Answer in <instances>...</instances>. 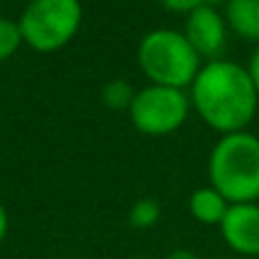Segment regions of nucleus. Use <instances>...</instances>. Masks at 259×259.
<instances>
[{
    "label": "nucleus",
    "mask_w": 259,
    "mask_h": 259,
    "mask_svg": "<svg viewBox=\"0 0 259 259\" xmlns=\"http://www.w3.org/2000/svg\"><path fill=\"white\" fill-rule=\"evenodd\" d=\"M225 21L239 36L259 41V0H228Z\"/></svg>",
    "instance_id": "1a4fd4ad"
},
{
    "label": "nucleus",
    "mask_w": 259,
    "mask_h": 259,
    "mask_svg": "<svg viewBox=\"0 0 259 259\" xmlns=\"http://www.w3.org/2000/svg\"><path fill=\"white\" fill-rule=\"evenodd\" d=\"M230 202L216 191L214 187H200L191 193L189 198V211L196 221L205 225H221V221L225 219Z\"/></svg>",
    "instance_id": "6e6552de"
},
{
    "label": "nucleus",
    "mask_w": 259,
    "mask_h": 259,
    "mask_svg": "<svg viewBox=\"0 0 259 259\" xmlns=\"http://www.w3.org/2000/svg\"><path fill=\"white\" fill-rule=\"evenodd\" d=\"M23 44V34L18 21L12 18H0V62L14 57Z\"/></svg>",
    "instance_id": "f8f14e48"
},
{
    "label": "nucleus",
    "mask_w": 259,
    "mask_h": 259,
    "mask_svg": "<svg viewBox=\"0 0 259 259\" xmlns=\"http://www.w3.org/2000/svg\"><path fill=\"white\" fill-rule=\"evenodd\" d=\"M134 96H137V91L132 89L127 80H112L103 87L100 98H103L105 107L112 109V112H130Z\"/></svg>",
    "instance_id": "9d476101"
},
{
    "label": "nucleus",
    "mask_w": 259,
    "mask_h": 259,
    "mask_svg": "<svg viewBox=\"0 0 259 259\" xmlns=\"http://www.w3.org/2000/svg\"><path fill=\"white\" fill-rule=\"evenodd\" d=\"M161 5H164L166 9H170V12H180V14H189L191 9L200 7V5H205V0H159Z\"/></svg>",
    "instance_id": "ddd939ff"
},
{
    "label": "nucleus",
    "mask_w": 259,
    "mask_h": 259,
    "mask_svg": "<svg viewBox=\"0 0 259 259\" xmlns=\"http://www.w3.org/2000/svg\"><path fill=\"white\" fill-rule=\"evenodd\" d=\"M191 98L182 89L148 84L137 91L130 107V121L148 137H164L187 123Z\"/></svg>",
    "instance_id": "39448f33"
},
{
    "label": "nucleus",
    "mask_w": 259,
    "mask_h": 259,
    "mask_svg": "<svg viewBox=\"0 0 259 259\" xmlns=\"http://www.w3.org/2000/svg\"><path fill=\"white\" fill-rule=\"evenodd\" d=\"M166 259H200L193 250H184V248H178V250H173Z\"/></svg>",
    "instance_id": "dca6fc26"
},
{
    "label": "nucleus",
    "mask_w": 259,
    "mask_h": 259,
    "mask_svg": "<svg viewBox=\"0 0 259 259\" xmlns=\"http://www.w3.org/2000/svg\"><path fill=\"white\" fill-rule=\"evenodd\" d=\"M191 105L211 130L234 134L250 125L257 114L259 96L248 68L230 59H211L193 80Z\"/></svg>",
    "instance_id": "f257e3e1"
},
{
    "label": "nucleus",
    "mask_w": 259,
    "mask_h": 259,
    "mask_svg": "<svg viewBox=\"0 0 259 259\" xmlns=\"http://www.w3.org/2000/svg\"><path fill=\"white\" fill-rule=\"evenodd\" d=\"M209 182L230 205L259 200V137L248 130L223 134L209 155Z\"/></svg>",
    "instance_id": "f03ea898"
},
{
    "label": "nucleus",
    "mask_w": 259,
    "mask_h": 259,
    "mask_svg": "<svg viewBox=\"0 0 259 259\" xmlns=\"http://www.w3.org/2000/svg\"><path fill=\"white\" fill-rule=\"evenodd\" d=\"M132 259H150V257H132Z\"/></svg>",
    "instance_id": "f3484780"
},
{
    "label": "nucleus",
    "mask_w": 259,
    "mask_h": 259,
    "mask_svg": "<svg viewBox=\"0 0 259 259\" xmlns=\"http://www.w3.org/2000/svg\"><path fill=\"white\" fill-rule=\"evenodd\" d=\"M82 25L80 0H32L18 18L23 44L36 53L62 50Z\"/></svg>",
    "instance_id": "20e7f679"
},
{
    "label": "nucleus",
    "mask_w": 259,
    "mask_h": 259,
    "mask_svg": "<svg viewBox=\"0 0 259 259\" xmlns=\"http://www.w3.org/2000/svg\"><path fill=\"white\" fill-rule=\"evenodd\" d=\"M137 62L150 84L182 89L191 87L202 68L200 55L191 48L184 32L157 27L141 39Z\"/></svg>",
    "instance_id": "7ed1b4c3"
},
{
    "label": "nucleus",
    "mask_w": 259,
    "mask_h": 259,
    "mask_svg": "<svg viewBox=\"0 0 259 259\" xmlns=\"http://www.w3.org/2000/svg\"><path fill=\"white\" fill-rule=\"evenodd\" d=\"M221 234L234 252L243 257L259 255V205H230L221 221Z\"/></svg>",
    "instance_id": "0eeeda50"
},
{
    "label": "nucleus",
    "mask_w": 259,
    "mask_h": 259,
    "mask_svg": "<svg viewBox=\"0 0 259 259\" xmlns=\"http://www.w3.org/2000/svg\"><path fill=\"white\" fill-rule=\"evenodd\" d=\"M248 75H250L252 87H255V91L259 96V48L252 53V57H250V64H248Z\"/></svg>",
    "instance_id": "4468645a"
},
{
    "label": "nucleus",
    "mask_w": 259,
    "mask_h": 259,
    "mask_svg": "<svg viewBox=\"0 0 259 259\" xmlns=\"http://www.w3.org/2000/svg\"><path fill=\"white\" fill-rule=\"evenodd\" d=\"M7 230H9V216H7V211H5V207L0 205V243L7 237Z\"/></svg>",
    "instance_id": "2eb2a0df"
},
{
    "label": "nucleus",
    "mask_w": 259,
    "mask_h": 259,
    "mask_svg": "<svg viewBox=\"0 0 259 259\" xmlns=\"http://www.w3.org/2000/svg\"><path fill=\"white\" fill-rule=\"evenodd\" d=\"M184 36L191 44V48L200 55V59L207 57L209 62L216 59L225 48V39H228L223 14L209 5L191 9L184 23Z\"/></svg>",
    "instance_id": "423d86ee"
},
{
    "label": "nucleus",
    "mask_w": 259,
    "mask_h": 259,
    "mask_svg": "<svg viewBox=\"0 0 259 259\" xmlns=\"http://www.w3.org/2000/svg\"><path fill=\"white\" fill-rule=\"evenodd\" d=\"M27 3H32V0H27Z\"/></svg>",
    "instance_id": "a211bd4d"
},
{
    "label": "nucleus",
    "mask_w": 259,
    "mask_h": 259,
    "mask_svg": "<svg viewBox=\"0 0 259 259\" xmlns=\"http://www.w3.org/2000/svg\"><path fill=\"white\" fill-rule=\"evenodd\" d=\"M159 216H161L159 202L152 200V198H141L130 209V225L137 230H148L159 221Z\"/></svg>",
    "instance_id": "9b49d317"
}]
</instances>
